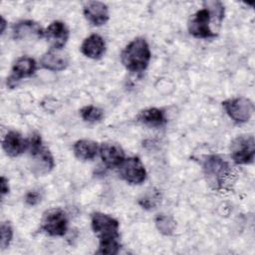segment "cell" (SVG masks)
I'll return each instance as SVG.
<instances>
[{
    "mask_svg": "<svg viewBox=\"0 0 255 255\" xmlns=\"http://www.w3.org/2000/svg\"><path fill=\"white\" fill-rule=\"evenodd\" d=\"M202 169L207 184L214 190L224 188L232 173L228 161L218 154L207 155L203 160Z\"/></svg>",
    "mask_w": 255,
    "mask_h": 255,
    "instance_id": "2",
    "label": "cell"
},
{
    "mask_svg": "<svg viewBox=\"0 0 255 255\" xmlns=\"http://www.w3.org/2000/svg\"><path fill=\"white\" fill-rule=\"evenodd\" d=\"M2 148L7 155L18 156L29 148V138H24L16 130H10L2 140Z\"/></svg>",
    "mask_w": 255,
    "mask_h": 255,
    "instance_id": "14",
    "label": "cell"
},
{
    "mask_svg": "<svg viewBox=\"0 0 255 255\" xmlns=\"http://www.w3.org/2000/svg\"><path fill=\"white\" fill-rule=\"evenodd\" d=\"M157 230L163 235H171L176 227L175 220L166 214H158L154 219Z\"/></svg>",
    "mask_w": 255,
    "mask_h": 255,
    "instance_id": "20",
    "label": "cell"
},
{
    "mask_svg": "<svg viewBox=\"0 0 255 255\" xmlns=\"http://www.w3.org/2000/svg\"><path fill=\"white\" fill-rule=\"evenodd\" d=\"M137 121L149 128H160L167 122L164 112L157 108H148L141 111L137 116Z\"/></svg>",
    "mask_w": 255,
    "mask_h": 255,
    "instance_id": "18",
    "label": "cell"
},
{
    "mask_svg": "<svg viewBox=\"0 0 255 255\" xmlns=\"http://www.w3.org/2000/svg\"><path fill=\"white\" fill-rule=\"evenodd\" d=\"M210 20H211V16L207 9L203 8L196 11L193 15L190 16L188 20V23H187L188 32L193 37L200 38V39L215 37L216 34L212 32V30L209 27Z\"/></svg>",
    "mask_w": 255,
    "mask_h": 255,
    "instance_id": "8",
    "label": "cell"
},
{
    "mask_svg": "<svg viewBox=\"0 0 255 255\" xmlns=\"http://www.w3.org/2000/svg\"><path fill=\"white\" fill-rule=\"evenodd\" d=\"M41 66L49 71L59 72L65 70L69 65V56L63 49L51 48L40 60Z\"/></svg>",
    "mask_w": 255,
    "mask_h": 255,
    "instance_id": "12",
    "label": "cell"
},
{
    "mask_svg": "<svg viewBox=\"0 0 255 255\" xmlns=\"http://www.w3.org/2000/svg\"><path fill=\"white\" fill-rule=\"evenodd\" d=\"M84 16L94 26L106 24L110 18L108 6L100 1H89L84 5Z\"/></svg>",
    "mask_w": 255,
    "mask_h": 255,
    "instance_id": "15",
    "label": "cell"
},
{
    "mask_svg": "<svg viewBox=\"0 0 255 255\" xmlns=\"http://www.w3.org/2000/svg\"><path fill=\"white\" fill-rule=\"evenodd\" d=\"M41 229L51 236H63L68 229L66 212L59 207L46 210L41 220Z\"/></svg>",
    "mask_w": 255,
    "mask_h": 255,
    "instance_id": "5",
    "label": "cell"
},
{
    "mask_svg": "<svg viewBox=\"0 0 255 255\" xmlns=\"http://www.w3.org/2000/svg\"><path fill=\"white\" fill-rule=\"evenodd\" d=\"M222 106L229 118L238 124L248 122L254 112L253 103L249 99L243 97L225 100L222 103Z\"/></svg>",
    "mask_w": 255,
    "mask_h": 255,
    "instance_id": "7",
    "label": "cell"
},
{
    "mask_svg": "<svg viewBox=\"0 0 255 255\" xmlns=\"http://www.w3.org/2000/svg\"><path fill=\"white\" fill-rule=\"evenodd\" d=\"M0 234H1V236H0L1 249H5L9 246V244L13 238V229H12L10 222L5 221V222L1 223Z\"/></svg>",
    "mask_w": 255,
    "mask_h": 255,
    "instance_id": "25",
    "label": "cell"
},
{
    "mask_svg": "<svg viewBox=\"0 0 255 255\" xmlns=\"http://www.w3.org/2000/svg\"><path fill=\"white\" fill-rule=\"evenodd\" d=\"M74 154L78 159L81 160H90L93 159L98 150V143L92 139H79L74 143L73 146Z\"/></svg>",
    "mask_w": 255,
    "mask_h": 255,
    "instance_id": "19",
    "label": "cell"
},
{
    "mask_svg": "<svg viewBox=\"0 0 255 255\" xmlns=\"http://www.w3.org/2000/svg\"><path fill=\"white\" fill-rule=\"evenodd\" d=\"M150 50L143 38H135L129 42L121 53V61L124 67L129 72H143L150 60Z\"/></svg>",
    "mask_w": 255,
    "mask_h": 255,
    "instance_id": "1",
    "label": "cell"
},
{
    "mask_svg": "<svg viewBox=\"0 0 255 255\" xmlns=\"http://www.w3.org/2000/svg\"><path fill=\"white\" fill-rule=\"evenodd\" d=\"M91 225L94 233L99 238V242L120 239V223L108 214L94 212L91 216Z\"/></svg>",
    "mask_w": 255,
    "mask_h": 255,
    "instance_id": "4",
    "label": "cell"
},
{
    "mask_svg": "<svg viewBox=\"0 0 255 255\" xmlns=\"http://www.w3.org/2000/svg\"><path fill=\"white\" fill-rule=\"evenodd\" d=\"M44 37L50 43L51 48L63 49L69 39V29L64 22L54 21L45 29Z\"/></svg>",
    "mask_w": 255,
    "mask_h": 255,
    "instance_id": "13",
    "label": "cell"
},
{
    "mask_svg": "<svg viewBox=\"0 0 255 255\" xmlns=\"http://www.w3.org/2000/svg\"><path fill=\"white\" fill-rule=\"evenodd\" d=\"M81 52L90 59L98 60L106 52L105 40L98 34H92L83 41Z\"/></svg>",
    "mask_w": 255,
    "mask_h": 255,
    "instance_id": "17",
    "label": "cell"
},
{
    "mask_svg": "<svg viewBox=\"0 0 255 255\" xmlns=\"http://www.w3.org/2000/svg\"><path fill=\"white\" fill-rule=\"evenodd\" d=\"M119 168L121 177L130 184H140L146 178L144 165L137 156L125 158Z\"/></svg>",
    "mask_w": 255,
    "mask_h": 255,
    "instance_id": "9",
    "label": "cell"
},
{
    "mask_svg": "<svg viewBox=\"0 0 255 255\" xmlns=\"http://www.w3.org/2000/svg\"><path fill=\"white\" fill-rule=\"evenodd\" d=\"M81 118L87 123H98L104 117V112L95 106H85L80 111Z\"/></svg>",
    "mask_w": 255,
    "mask_h": 255,
    "instance_id": "21",
    "label": "cell"
},
{
    "mask_svg": "<svg viewBox=\"0 0 255 255\" xmlns=\"http://www.w3.org/2000/svg\"><path fill=\"white\" fill-rule=\"evenodd\" d=\"M100 156L108 167H119L125 160V151L117 143L104 142L99 147Z\"/></svg>",
    "mask_w": 255,
    "mask_h": 255,
    "instance_id": "16",
    "label": "cell"
},
{
    "mask_svg": "<svg viewBox=\"0 0 255 255\" xmlns=\"http://www.w3.org/2000/svg\"><path fill=\"white\" fill-rule=\"evenodd\" d=\"M5 27H6V20L3 18V16L1 17V33H4V30H5Z\"/></svg>",
    "mask_w": 255,
    "mask_h": 255,
    "instance_id": "28",
    "label": "cell"
},
{
    "mask_svg": "<svg viewBox=\"0 0 255 255\" xmlns=\"http://www.w3.org/2000/svg\"><path fill=\"white\" fill-rule=\"evenodd\" d=\"M31 157V170L35 175L49 173L55 166V161L50 150L43 144L40 134L33 133L29 138Z\"/></svg>",
    "mask_w": 255,
    "mask_h": 255,
    "instance_id": "3",
    "label": "cell"
},
{
    "mask_svg": "<svg viewBox=\"0 0 255 255\" xmlns=\"http://www.w3.org/2000/svg\"><path fill=\"white\" fill-rule=\"evenodd\" d=\"M204 8L208 10L211 18L214 17L215 21L219 24L221 23L224 17V5L220 1H205L203 3Z\"/></svg>",
    "mask_w": 255,
    "mask_h": 255,
    "instance_id": "22",
    "label": "cell"
},
{
    "mask_svg": "<svg viewBox=\"0 0 255 255\" xmlns=\"http://www.w3.org/2000/svg\"><path fill=\"white\" fill-rule=\"evenodd\" d=\"M42 199V195L40 192L36 191V190H32L26 193L25 195V202L30 205V206H34L37 205Z\"/></svg>",
    "mask_w": 255,
    "mask_h": 255,
    "instance_id": "26",
    "label": "cell"
},
{
    "mask_svg": "<svg viewBox=\"0 0 255 255\" xmlns=\"http://www.w3.org/2000/svg\"><path fill=\"white\" fill-rule=\"evenodd\" d=\"M159 200V192L157 190H149L141 198L138 199L139 205L147 210H150L155 207L156 203Z\"/></svg>",
    "mask_w": 255,
    "mask_h": 255,
    "instance_id": "23",
    "label": "cell"
},
{
    "mask_svg": "<svg viewBox=\"0 0 255 255\" xmlns=\"http://www.w3.org/2000/svg\"><path fill=\"white\" fill-rule=\"evenodd\" d=\"M9 192L8 179L5 176H1V196L4 197Z\"/></svg>",
    "mask_w": 255,
    "mask_h": 255,
    "instance_id": "27",
    "label": "cell"
},
{
    "mask_svg": "<svg viewBox=\"0 0 255 255\" xmlns=\"http://www.w3.org/2000/svg\"><path fill=\"white\" fill-rule=\"evenodd\" d=\"M44 29L33 20H22L13 25L12 33L15 40H32L44 37Z\"/></svg>",
    "mask_w": 255,
    "mask_h": 255,
    "instance_id": "11",
    "label": "cell"
},
{
    "mask_svg": "<svg viewBox=\"0 0 255 255\" xmlns=\"http://www.w3.org/2000/svg\"><path fill=\"white\" fill-rule=\"evenodd\" d=\"M37 69V64L34 59L28 56H22L16 60L12 67V73L7 79V86L14 88L17 82L23 78L31 77Z\"/></svg>",
    "mask_w": 255,
    "mask_h": 255,
    "instance_id": "10",
    "label": "cell"
},
{
    "mask_svg": "<svg viewBox=\"0 0 255 255\" xmlns=\"http://www.w3.org/2000/svg\"><path fill=\"white\" fill-rule=\"evenodd\" d=\"M121 247H122V245H121L120 239L103 241V242H99V250L97 251V253L114 255V254L119 253Z\"/></svg>",
    "mask_w": 255,
    "mask_h": 255,
    "instance_id": "24",
    "label": "cell"
},
{
    "mask_svg": "<svg viewBox=\"0 0 255 255\" xmlns=\"http://www.w3.org/2000/svg\"><path fill=\"white\" fill-rule=\"evenodd\" d=\"M230 154L237 164H248L254 159L255 142L252 134H241L235 137L230 144Z\"/></svg>",
    "mask_w": 255,
    "mask_h": 255,
    "instance_id": "6",
    "label": "cell"
}]
</instances>
